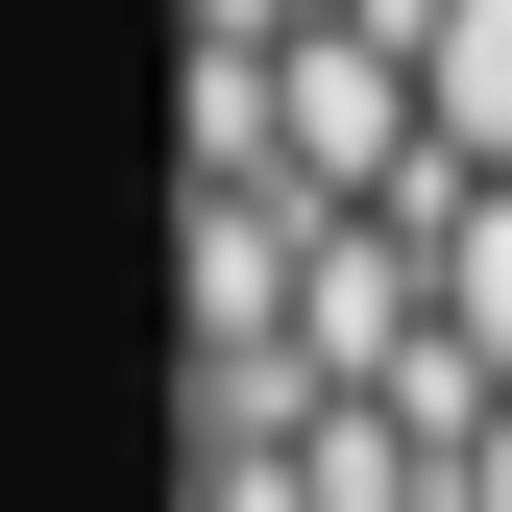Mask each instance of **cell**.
<instances>
[{
  "instance_id": "6da1fadb",
  "label": "cell",
  "mask_w": 512,
  "mask_h": 512,
  "mask_svg": "<svg viewBox=\"0 0 512 512\" xmlns=\"http://www.w3.org/2000/svg\"><path fill=\"white\" fill-rule=\"evenodd\" d=\"M415 98H439V147L512 196V0H439V49H415Z\"/></svg>"
},
{
  "instance_id": "3957f363",
  "label": "cell",
  "mask_w": 512,
  "mask_h": 512,
  "mask_svg": "<svg viewBox=\"0 0 512 512\" xmlns=\"http://www.w3.org/2000/svg\"><path fill=\"white\" fill-rule=\"evenodd\" d=\"M464 512H512V415H488V439H464Z\"/></svg>"
},
{
  "instance_id": "7a4b0ae2",
  "label": "cell",
  "mask_w": 512,
  "mask_h": 512,
  "mask_svg": "<svg viewBox=\"0 0 512 512\" xmlns=\"http://www.w3.org/2000/svg\"><path fill=\"white\" fill-rule=\"evenodd\" d=\"M439 342L512 391V196H464V220H439Z\"/></svg>"
}]
</instances>
